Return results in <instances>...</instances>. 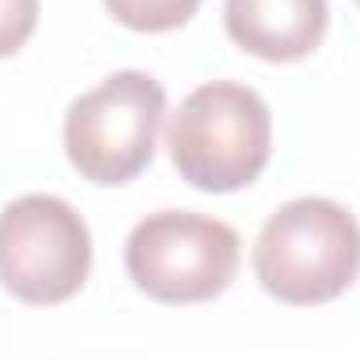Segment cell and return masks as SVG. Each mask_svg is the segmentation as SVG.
Wrapping results in <instances>:
<instances>
[{
  "label": "cell",
  "instance_id": "obj_1",
  "mask_svg": "<svg viewBox=\"0 0 360 360\" xmlns=\"http://www.w3.org/2000/svg\"><path fill=\"white\" fill-rule=\"evenodd\" d=\"M256 281L285 306H323L360 276V222L331 197L285 201L256 239Z\"/></svg>",
  "mask_w": 360,
  "mask_h": 360
},
{
  "label": "cell",
  "instance_id": "obj_2",
  "mask_svg": "<svg viewBox=\"0 0 360 360\" xmlns=\"http://www.w3.org/2000/svg\"><path fill=\"white\" fill-rule=\"evenodd\" d=\"M168 155L180 180L201 193H235L272 160V113L264 96L235 80L193 89L168 122Z\"/></svg>",
  "mask_w": 360,
  "mask_h": 360
},
{
  "label": "cell",
  "instance_id": "obj_3",
  "mask_svg": "<svg viewBox=\"0 0 360 360\" xmlns=\"http://www.w3.org/2000/svg\"><path fill=\"white\" fill-rule=\"evenodd\" d=\"M164 113L168 92L155 76L113 72L68 105L63 151L72 168L92 184H130L155 155Z\"/></svg>",
  "mask_w": 360,
  "mask_h": 360
},
{
  "label": "cell",
  "instance_id": "obj_4",
  "mask_svg": "<svg viewBox=\"0 0 360 360\" xmlns=\"http://www.w3.org/2000/svg\"><path fill=\"white\" fill-rule=\"evenodd\" d=\"M239 235L222 218L193 210H160L134 222L126 239L130 281L168 306H197L218 293L239 272Z\"/></svg>",
  "mask_w": 360,
  "mask_h": 360
},
{
  "label": "cell",
  "instance_id": "obj_5",
  "mask_svg": "<svg viewBox=\"0 0 360 360\" xmlns=\"http://www.w3.org/2000/svg\"><path fill=\"white\" fill-rule=\"evenodd\" d=\"M92 272L89 222L55 193H25L0 210V285L30 306H59Z\"/></svg>",
  "mask_w": 360,
  "mask_h": 360
},
{
  "label": "cell",
  "instance_id": "obj_6",
  "mask_svg": "<svg viewBox=\"0 0 360 360\" xmlns=\"http://www.w3.org/2000/svg\"><path fill=\"white\" fill-rule=\"evenodd\" d=\"M226 34L264 63H297L327 38V0H226Z\"/></svg>",
  "mask_w": 360,
  "mask_h": 360
},
{
  "label": "cell",
  "instance_id": "obj_7",
  "mask_svg": "<svg viewBox=\"0 0 360 360\" xmlns=\"http://www.w3.org/2000/svg\"><path fill=\"white\" fill-rule=\"evenodd\" d=\"M109 17L139 34H168L193 21L201 0H105Z\"/></svg>",
  "mask_w": 360,
  "mask_h": 360
},
{
  "label": "cell",
  "instance_id": "obj_8",
  "mask_svg": "<svg viewBox=\"0 0 360 360\" xmlns=\"http://www.w3.org/2000/svg\"><path fill=\"white\" fill-rule=\"evenodd\" d=\"M38 30V0H0V59L17 55Z\"/></svg>",
  "mask_w": 360,
  "mask_h": 360
},
{
  "label": "cell",
  "instance_id": "obj_9",
  "mask_svg": "<svg viewBox=\"0 0 360 360\" xmlns=\"http://www.w3.org/2000/svg\"><path fill=\"white\" fill-rule=\"evenodd\" d=\"M356 4H360V0H356Z\"/></svg>",
  "mask_w": 360,
  "mask_h": 360
}]
</instances>
